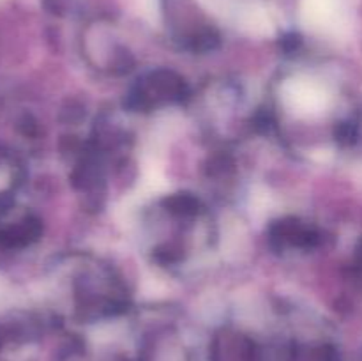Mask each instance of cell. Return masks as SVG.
Wrapping results in <instances>:
<instances>
[{"mask_svg":"<svg viewBox=\"0 0 362 361\" xmlns=\"http://www.w3.org/2000/svg\"><path fill=\"white\" fill-rule=\"evenodd\" d=\"M16 183V165L13 163L11 156L0 149V204H4L9 191Z\"/></svg>","mask_w":362,"mask_h":361,"instance_id":"cell-1","label":"cell"}]
</instances>
